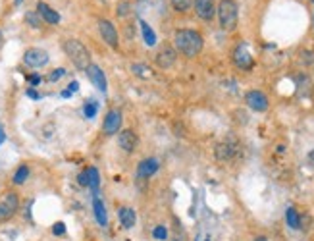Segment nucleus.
Returning <instances> with one entry per match:
<instances>
[{
    "label": "nucleus",
    "mask_w": 314,
    "mask_h": 241,
    "mask_svg": "<svg viewBox=\"0 0 314 241\" xmlns=\"http://www.w3.org/2000/svg\"><path fill=\"white\" fill-rule=\"evenodd\" d=\"M174 45H176L177 52H181L183 56L195 58L201 54L202 47H204V39L195 29H177L174 35Z\"/></svg>",
    "instance_id": "nucleus-1"
},
{
    "label": "nucleus",
    "mask_w": 314,
    "mask_h": 241,
    "mask_svg": "<svg viewBox=\"0 0 314 241\" xmlns=\"http://www.w3.org/2000/svg\"><path fill=\"white\" fill-rule=\"evenodd\" d=\"M64 52L68 54V58L74 62L76 68L79 70H87L91 64V54L85 49V45L77 39H66L64 41Z\"/></svg>",
    "instance_id": "nucleus-2"
},
{
    "label": "nucleus",
    "mask_w": 314,
    "mask_h": 241,
    "mask_svg": "<svg viewBox=\"0 0 314 241\" xmlns=\"http://www.w3.org/2000/svg\"><path fill=\"white\" fill-rule=\"evenodd\" d=\"M218 20H220V27L224 31H233L237 27L239 22V8L235 0H220L218 2Z\"/></svg>",
    "instance_id": "nucleus-3"
},
{
    "label": "nucleus",
    "mask_w": 314,
    "mask_h": 241,
    "mask_svg": "<svg viewBox=\"0 0 314 241\" xmlns=\"http://www.w3.org/2000/svg\"><path fill=\"white\" fill-rule=\"evenodd\" d=\"M18 208H20V199H18V195H16L14 191L6 193V195L0 199V222L10 220V218L18 212Z\"/></svg>",
    "instance_id": "nucleus-4"
},
{
    "label": "nucleus",
    "mask_w": 314,
    "mask_h": 241,
    "mask_svg": "<svg viewBox=\"0 0 314 241\" xmlns=\"http://www.w3.org/2000/svg\"><path fill=\"white\" fill-rule=\"evenodd\" d=\"M233 62L241 70H251L254 60H252V54L249 51V45L247 43H239L233 51Z\"/></svg>",
    "instance_id": "nucleus-5"
},
{
    "label": "nucleus",
    "mask_w": 314,
    "mask_h": 241,
    "mask_svg": "<svg viewBox=\"0 0 314 241\" xmlns=\"http://www.w3.org/2000/svg\"><path fill=\"white\" fill-rule=\"evenodd\" d=\"M245 102H247V106H249L251 110H254V112H266L268 106H270L268 97L264 95L262 91H249V93L245 95Z\"/></svg>",
    "instance_id": "nucleus-6"
},
{
    "label": "nucleus",
    "mask_w": 314,
    "mask_h": 241,
    "mask_svg": "<svg viewBox=\"0 0 314 241\" xmlns=\"http://www.w3.org/2000/svg\"><path fill=\"white\" fill-rule=\"evenodd\" d=\"M24 62L29 68H43L49 64V52L43 49H27L24 54Z\"/></svg>",
    "instance_id": "nucleus-7"
},
{
    "label": "nucleus",
    "mask_w": 314,
    "mask_h": 241,
    "mask_svg": "<svg viewBox=\"0 0 314 241\" xmlns=\"http://www.w3.org/2000/svg\"><path fill=\"white\" fill-rule=\"evenodd\" d=\"M120 127H122V112L120 110H108V114L102 122V131L106 135H116L120 133Z\"/></svg>",
    "instance_id": "nucleus-8"
},
{
    "label": "nucleus",
    "mask_w": 314,
    "mask_h": 241,
    "mask_svg": "<svg viewBox=\"0 0 314 241\" xmlns=\"http://www.w3.org/2000/svg\"><path fill=\"white\" fill-rule=\"evenodd\" d=\"M176 60H177V52L170 45H162L160 51L156 52V64L162 70H170L176 64Z\"/></svg>",
    "instance_id": "nucleus-9"
},
{
    "label": "nucleus",
    "mask_w": 314,
    "mask_h": 241,
    "mask_svg": "<svg viewBox=\"0 0 314 241\" xmlns=\"http://www.w3.org/2000/svg\"><path fill=\"white\" fill-rule=\"evenodd\" d=\"M99 31H101V35H102V41H104L108 47L118 49V31H116V27L112 26V22L101 20V22H99Z\"/></svg>",
    "instance_id": "nucleus-10"
},
{
    "label": "nucleus",
    "mask_w": 314,
    "mask_h": 241,
    "mask_svg": "<svg viewBox=\"0 0 314 241\" xmlns=\"http://www.w3.org/2000/svg\"><path fill=\"white\" fill-rule=\"evenodd\" d=\"M85 72H87V77L91 79V83H93L99 91L106 93L108 83H106V76H104V72H102L101 68H99L97 64H89V68L85 70Z\"/></svg>",
    "instance_id": "nucleus-11"
},
{
    "label": "nucleus",
    "mask_w": 314,
    "mask_h": 241,
    "mask_svg": "<svg viewBox=\"0 0 314 241\" xmlns=\"http://www.w3.org/2000/svg\"><path fill=\"white\" fill-rule=\"evenodd\" d=\"M118 143H120V147L126 152H133L139 145V137L133 129H124V131H120V135H118Z\"/></svg>",
    "instance_id": "nucleus-12"
},
{
    "label": "nucleus",
    "mask_w": 314,
    "mask_h": 241,
    "mask_svg": "<svg viewBox=\"0 0 314 241\" xmlns=\"http://www.w3.org/2000/svg\"><path fill=\"white\" fill-rule=\"evenodd\" d=\"M195 12L197 16L204 20V22H210L216 14V6H214V0H195Z\"/></svg>",
    "instance_id": "nucleus-13"
},
{
    "label": "nucleus",
    "mask_w": 314,
    "mask_h": 241,
    "mask_svg": "<svg viewBox=\"0 0 314 241\" xmlns=\"http://www.w3.org/2000/svg\"><path fill=\"white\" fill-rule=\"evenodd\" d=\"M237 151V143H233V141H222V143H218L216 145V149H214V156L218 158V160H229V158H233V154Z\"/></svg>",
    "instance_id": "nucleus-14"
},
{
    "label": "nucleus",
    "mask_w": 314,
    "mask_h": 241,
    "mask_svg": "<svg viewBox=\"0 0 314 241\" xmlns=\"http://www.w3.org/2000/svg\"><path fill=\"white\" fill-rule=\"evenodd\" d=\"M37 14L41 16V20H45L51 26L60 24V14L56 12V10H52L47 2H37Z\"/></svg>",
    "instance_id": "nucleus-15"
},
{
    "label": "nucleus",
    "mask_w": 314,
    "mask_h": 241,
    "mask_svg": "<svg viewBox=\"0 0 314 241\" xmlns=\"http://www.w3.org/2000/svg\"><path fill=\"white\" fill-rule=\"evenodd\" d=\"M158 168H160V164H158L156 158H145V160H141L137 168L139 178H151L152 174L158 172Z\"/></svg>",
    "instance_id": "nucleus-16"
},
{
    "label": "nucleus",
    "mask_w": 314,
    "mask_h": 241,
    "mask_svg": "<svg viewBox=\"0 0 314 241\" xmlns=\"http://www.w3.org/2000/svg\"><path fill=\"white\" fill-rule=\"evenodd\" d=\"M120 222H122V226L126 229H131L135 226V222H137L135 210H133L131 206H122V208H120Z\"/></svg>",
    "instance_id": "nucleus-17"
},
{
    "label": "nucleus",
    "mask_w": 314,
    "mask_h": 241,
    "mask_svg": "<svg viewBox=\"0 0 314 241\" xmlns=\"http://www.w3.org/2000/svg\"><path fill=\"white\" fill-rule=\"evenodd\" d=\"M93 208H95V218H97V222H99L102 228H104V226L108 224V216H106L104 203H102L99 197H95V201H93Z\"/></svg>",
    "instance_id": "nucleus-18"
},
{
    "label": "nucleus",
    "mask_w": 314,
    "mask_h": 241,
    "mask_svg": "<svg viewBox=\"0 0 314 241\" xmlns=\"http://www.w3.org/2000/svg\"><path fill=\"white\" fill-rule=\"evenodd\" d=\"M285 220H287V226L291 229L301 228V216H299V212H297L295 206H289L287 210H285Z\"/></svg>",
    "instance_id": "nucleus-19"
},
{
    "label": "nucleus",
    "mask_w": 314,
    "mask_h": 241,
    "mask_svg": "<svg viewBox=\"0 0 314 241\" xmlns=\"http://www.w3.org/2000/svg\"><path fill=\"white\" fill-rule=\"evenodd\" d=\"M141 29H143V37H145L147 47H152V45L156 43V35H154V31H152V27L149 26L147 22H141Z\"/></svg>",
    "instance_id": "nucleus-20"
},
{
    "label": "nucleus",
    "mask_w": 314,
    "mask_h": 241,
    "mask_svg": "<svg viewBox=\"0 0 314 241\" xmlns=\"http://www.w3.org/2000/svg\"><path fill=\"white\" fill-rule=\"evenodd\" d=\"M131 72H133V76L141 77V79H149V77L152 76L151 68L145 66V64H133V66H131Z\"/></svg>",
    "instance_id": "nucleus-21"
},
{
    "label": "nucleus",
    "mask_w": 314,
    "mask_h": 241,
    "mask_svg": "<svg viewBox=\"0 0 314 241\" xmlns=\"http://www.w3.org/2000/svg\"><path fill=\"white\" fill-rule=\"evenodd\" d=\"M87 187H93V189H99V183H101V176H99V170L97 168H87Z\"/></svg>",
    "instance_id": "nucleus-22"
},
{
    "label": "nucleus",
    "mask_w": 314,
    "mask_h": 241,
    "mask_svg": "<svg viewBox=\"0 0 314 241\" xmlns=\"http://www.w3.org/2000/svg\"><path fill=\"white\" fill-rule=\"evenodd\" d=\"M27 178H29V168L24 164L16 170V174H14V183H16V185H22V183H26Z\"/></svg>",
    "instance_id": "nucleus-23"
},
{
    "label": "nucleus",
    "mask_w": 314,
    "mask_h": 241,
    "mask_svg": "<svg viewBox=\"0 0 314 241\" xmlns=\"http://www.w3.org/2000/svg\"><path fill=\"white\" fill-rule=\"evenodd\" d=\"M191 6H193V0H172V8L179 14L189 12Z\"/></svg>",
    "instance_id": "nucleus-24"
},
{
    "label": "nucleus",
    "mask_w": 314,
    "mask_h": 241,
    "mask_svg": "<svg viewBox=\"0 0 314 241\" xmlns=\"http://www.w3.org/2000/svg\"><path fill=\"white\" fill-rule=\"evenodd\" d=\"M172 241H187V233H185V229L183 226L174 220V233H172Z\"/></svg>",
    "instance_id": "nucleus-25"
},
{
    "label": "nucleus",
    "mask_w": 314,
    "mask_h": 241,
    "mask_svg": "<svg viewBox=\"0 0 314 241\" xmlns=\"http://www.w3.org/2000/svg\"><path fill=\"white\" fill-rule=\"evenodd\" d=\"M26 22L31 27H41V16L37 12H27L26 14Z\"/></svg>",
    "instance_id": "nucleus-26"
},
{
    "label": "nucleus",
    "mask_w": 314,
    "mask_h": 241,
    "mask_svg": "<svg viewBox=\"0 0 314 241\" xmlns=\"http://www.w3.org/2000/svg\"><path fill=\"white\" fill-rule=\"evenodd\" d=\"M83 112H85L87 118H95V114H97V102L89 101L87 104H85V108H83Z\"/></svg>",
    "instance_id": "nucleus-27"
},
{
    "label": "nucleus",
    "mask_w": 314,
    "mask_h": 241,
    "mask_svg": "<svg viewBox=\"0 0 314 241\" xmlns=\"http://www.w3.org/2000/svg\"><path fill=\"white\" fill-rule=\"evenodd\" d=\"M152 235H154L156 239L164 241L166 237H168V229L164 228V226H156V228H154V231H152Z\"/></svg>",
    "instance_id": "nucleus-28"
},
{
    "label": "nucleus",
    "mask_w": 314,
    "mask_h": 241,
    "mask_svg": "<svg viewBox=\"0 0 314 241\" xmlns=\"http://www.w3.org/2000/svg\"><path fill=\"white\" fill-rule=\"evenodd\" d=\"M62 76H66V70H64V68H58V70H54L52 74H49V81H58Z\"/></svg>",
    "instance_id": "nucleus-29"
},
{
    "label": "nucleus",
    "mask_w": 314,
    "mask_h": 241,
    "mask_svg": "<svg viewBox=\"0 0 314 241\" xmlns=\"http://www.w3.org/2000/svg\"><path fill=\"white\" fill-rule=\"evenodd\" d=\"M52 233H54V235H64V233H66V226H64L62 222H56V224L52 226Z\"/></svg>",
    "instance_id": "nucleus-30"
},
{
    "label": "nucleus",
    "mask_w": 314,
    "mask_h": 241,
    "mask_svg": "<svg viewBox=\"0 0 314 241\" xmlns=\"http://www.w3.org/2000/svg\"><path fill=\"white\" fill-rule=\"evenodd\" d=\"M129 14V4L127 2H122L120 6H118V16H127Z\"/></svg>",
    "instance_id": "nucleus-31"
},
{
    "label": "nucleus",
    "mask_w": 314,
    "mask_h": 241,
    "mask_svg": "<svg viewBox=\"0 0 314 241\" xmlns=\"http://www.w3.org/2000/svg\"><path fill=\"white\" fill-rule=\"evenodd\" d=\"M79 185H83V187H87L89 185V181H87V170H85V172H81V174H79Z\"/></svg>",
    "instance_id": "nucleus-32"
},
{
    "label": "nucleus",
    "mask_w": 314,
    "mask_h": 241,
    "mask_svg": "<svg viewBox=\"0 0 314 241\" xmlns=\"http://www.w3.org/2000/svg\"><path fill=\"white\" fill-rule=\"evenodd\" d=\"M302 56H304V64L314 62V52H302Z\"/></svg>",
    "instance_id": "nucleus-33"
},
{
    "label": "nucleus",
    "mask_w": 314,
    "mask_h": 241,
    "mask_svg": "<svg viewBox=\"0 0 314 241\" xmlns=\"http://www.w3.org/2000/svg\"><path fill=\"white\" fill-rule=\"evenodd\" d=\"M77 89H79V83H77V81H72V83L68 85V91H70V93H76Z\"/></svg>",
    "instance_id": "nucleus-34"
},
{
    "label": "nucleus",
    "mask_w": 314,
    "mask_h": 241,
    "mask_svg": "<svg viewBox=\"0 0 314 241\" xmlns=\"http://www.w3.org/2000/svg\"><path fill=\"white\" fill-rule=\"evenodd\" d=\"M29 81H31L33 85H39V83H41V77H39V76H31V77H29Z\"/></svg>",
    "instance_id": "nucleus-35"
},
{
    "label": "nucleus",
    "mask_w": 314,
    "mask_h": 241,
    "mask_svg": "<svg viewBox=\"0 0 314 241\" xmlns=\"http://www.w3.org/2000/svg\"><path fill=\"white\" fill-rule=\"evenodd\" d=\"M27 95H29L31 99H39V93H37V91H33V89H29V91H27Z\"/></svg>",
    "instance_id": "nucleus-36"
},
{
    "label": "nucleus",
    "mask_w": 314,
    "mask_h": 241,
    "mask_svg": "<svg viewBox=\"0 0 314 241\" xmlns=\"http://www.w3.org/2000/svg\"><path fill=\"white\" fill-rule=\"evenodd\" d=\"M4 139H6V133H4V127L0 126V145L4 143Z\"/></svg>",
    "instance_id": "nucleus-37"
},
{
    "label": "nucleus",
    "mask_w": 314,
    "mask_h": 241,
    "mask_svg": "<svg viewBox=\"0 0 314 241\" xmlns=\"http://www.w3.org/2000/svg\"><path fill=\"white\" fill-rule=\"evenodd\" d=\"M306 158H308V162H310V164H314V149L308 152V156H306Z\"/></svg>",
    "instance_id": "nucleus-38"
},
{
    "label": "nucleus",
    "mask_w": 314,
    "mask_h": 241,
    "mask_svg": "<svg viewBox=\"0 0 314 241\" xmlns=\"http://www.w3.org/2000/svg\"><path fill=\"white\" fill-rule=\"evenodd\" d=\"M254 241H268V239H266L264 235H258V237H256V239H254Z\"/></svg>",
    "instance_id": "nucleus-39"
},
{
    "label": "nucleus",
    "mask_w": 314,
    "mask_h": 241,
    "mask_svg": "<svg viewBox=\"0 0 314 241\" xmlns=\"http://www.w3.org/2000/svg\"><path fill=\"white\" fill-rule=\"evenodd\" d=\"M14 2H16V6H18V4H22V2H24V0H14Z\"/></svg>",
    "instance_id": "nucleus-40"
},
{
    "label": "nucleus",
    "mask_w": 314,
    "mask_h": 241,
    "mask_svg": "<svg viewBox=\"0 0 314 241\" xmlns=\"http://www.w3.org/2000/svg\"><path fill=\"white\" fill-rule=\"evenodd\" d=\"M0 43H2V31H0Z\"/></svg>",
    "instance_id": "nucleus-41"
},
{
    "label": "nucleus",
    "mask_w": 314,
    "mask_h": 241,
    "mask_svg": "<svg viewBox=\"0 0 314 241\" xmlns=\"http://www.w3.org/2000/svg\"><path fill=\"white\" fill-rule=\"evenodd\" d=\"M206 241H210V239H206Z\"/></svg>",
    "instance_id": "nucleus-42"
},
{
    "label": "nucleus",
    "mask_w": 314,
    "mask_h": 241,
    "mask_svg": "<svg viewBox=\"0 0 314 241\" xmlns=\"http://www.w3.org/2000/svg\"><path fill=\"white\" fill-rule=\"evenodd\" d=\"M126 241H129V239H126Z\"/></svg>",
    "instance_id": "nucleus-43"
}]
</instances>
